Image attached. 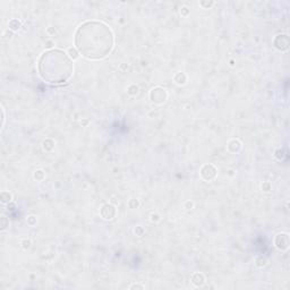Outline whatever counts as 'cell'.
Here are the masks:
<instances>
[{
    "instance_id": "1",
    "label": "cell",
    "mask_w": 290,
    "mask_h": 290,
    "mask_svg": "<svg viewBox=\"0 0 290 290\" xmlns=\"http://www.w3.org/2000/svg\"><path fill=\"white\" fill-rule=\"evenodd\" d=\"M76 47L88 59L104 58L113 48L112 31L103 23H85L77 30Z\"/></svg>"
},
{
    "instance_id": "2",
    "label": "cell",
    "mask_w": 290,
    "mask_h": 290,
    "mask_svg": "<svg viewBox=\"0 0 290 290\" xmlns=\"http://www.w3.org/2000/svg\"><path fill=\"white\" fill-rule=\"evenodd\" d=\"M39 73L50 84H65L73 76V61L61 50H50L40 58Z\"/></svg>"
},
{
    "instance_id": "3",
    "label": "cell",
    "mask_w": 290,
    "mask_h": 290,
    "mask_svg": "<svg viewBox=\"0 0 290 290\" xmlns=\"http://www.w3.org/2000/svg\"><path fill=\"white\" fill-rule=\"evenodd\" d=\"M150 98L155 103H163L168 98V93L162 87H155L150 93Z\"/></svg>"
},
{
    "instance_id": "4",
    "label": "cell",
    "mask_w": 290,
    "mask_h": 290,
    "mask_svg": "<svg viewBox=\"0 0 290 290\" xmlns=\"http://www.w3.org/2000/svg\"><path fill=\"white\" fill-rule=\"evenodd\" d=\"M201 175H202V177H203L205 180H208V182H210V180H212L213 178H215V176H217V170H215V168H214L212 165H206L202 168Z\"/></svg>"
},
{
    "instance_id": "5",
    "label": "cell",
    "mask_w": 290,
    "mask_h": 290,
    "mask_svg": "<svg viewBox=\"0 0 290 290\" xmlns=\"http://www.w3.org/2000/svg\"><path fill=\"white\" fill-rule=\"evenodd\" d=\"M101 215L105 220H112L115 215H116V208L112 205L107 204V205H104L103 208H101Z\"/></svg>"
},
{
    "instance_id": "6",
    "label": "cell",
    "mask_w": 290,
    "mask_h": 290,
    "mask_svg": "<svg viewBox=\"0 0 290 290\" xmlns=\"http://www.w3.org/2000/svg\"><path fill=\"white\" fill-rule=\"evenodd\" d=\"M192 282L196 286H202L205 282V278L202 273H194L193 277H192Z\"/></svg>"
},
{
    "instance_id": "7",
    "label": "cell",
    "mask_w": 290,
    "mask_h": 290,
    "mask_svg": "<svg viewBox=\"0 0 290 290\" xmlns=\"http://www.w3.org/2000/svg\"><path fill=\"white\" fill-rule=\"evenodd\" d=\"M67 55L69 56L70 59L75 60V59H77L78 57H79V51H78L76 48H69L67 50Z\"/></svg>"
},
{
    "instance_id": "8",
    "label": "cell",
    "mask_w": 290,
    "mask_h": 290,
    "mask_svg": "<svg viewBox=\"0 0 290 290\" xmlns=\"http://www.w3.org/2000/svg\"><path fill=\"white\" fill-rule=\"evenodd\" d=\"M8 26H9V30L10 31H17L19 27H21V22L18 21V19H12L10 22H9V24H8Z\"/></svg>"
},
{
    "instance_id": "9",
    "label": "cell",
    "mask_w": 290,
    "mask_h": 290,
    "mask_svg": "<svg viewBox=\"0 0 290 290\" xmlns=\"http://www.w3.org/2000/svg\"><path fill=\"white\" fill-rule=\"evenodd\" d=\"M186 75L184 73H178L176 76H175V81H176V83L177 84H185L186 83Z\"/></svg>"
},
{
    "instance_id": "10",
    "label": "cell",
    "mask_w": 290,
    "mask_h": 290,
    "mask_svg": "<svg viewBox=\"0 0 290 290\" xmlns=\"http://www.w3.org/2000/svg\"><path fill=\"white\" fill-rule=\"evenodd\" d=\"M12 201V194L9 192H2L1 193V202L4 204L9 203Z\"/></svg>"
},
{
    "instance_id": "11",
    "label": "cell",
    "mask_w": 290,
    "mask_h": 290,
    "mask_svg": "<svg viewBox=\"0 0 290 290\" xmlns=\"http://www.w3.org/2000/svg\"><path fill=\"white\" fill-rule=\"evenodd\" d=\"M137 92H138V87L136 86V85H130V86L128 87V93L132 94V95L137 94Z\"/></svg>"
},
{
    "instance_id": "12",
    "label": "cell",
    "mask_w": 290,
    "mask_h": 290,
    "mask_svg": "<svg viewBox=\"0 0 290 290\" xmlns=\"http://www.w3.org/2000/svg\"><path fill=\"white\" fill-rule=\"evenodd\" d=\"M5 36L7 38V39H10L12 36H13V31H9V30H7L6 32H5Z\"/></svg>"
},
{
    "instance_id": "13",
    "label": "cell",
    "mask_w": 290,
    "mask_h": 290,
    "mask_svg": "<svg viewBox=\"0 0 290 290\" xmlns=\"http://www.w3.org/2000/svg\"><path fill=\"white\" fill-rule=\"evenodd\" d=\"M30 245H31L30 240H25V242H23V247H24V248H28Z\"/></svg>"
},
{
    "instance_id": "14",
    "label": "cell",
    "mask_w": 290,
    "mask_h": 290,
    "mask_svg": "<svg viewBox=\"0 0 290 290\" xmlns=\"http://www.w3.org/2000/svg\"><path fill=\"white\" fill-rule=\"evenodd\" d=\"M1 112H2V126H4V124H5V110H4V108H1Z\"/></svg>"
},
{
    "instance_id": "15",
    "label": "cell",
    "mask_w": 290,
    "mask_h": 290,
    "mask_svg": "<svg viewBox=\"0 0 290 290\" xmlns=\"http://www.w3.org/2000/svg\"><path fill=\"white\" fill-rule=\"evenodd\" d=\"M134 288H142V289H143V286H138V285H134V286H130V289H134Z\"/></svg>"
}]
</instances>
